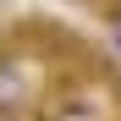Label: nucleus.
<instances>
[{"instance_id":"f257e3e1","label":"nucleus","mask_w":121,"mask_h":121,"mask_svg":"<svg viewBox=\"0 0 121 121\" xmlns=\"http://www.w3.org/2000/svg\"><path fill=\"white\" fill-rule=\"evenodd\" d=\"M33 66H44L39 55H28L22 44H0V116H39L50 83H39Z\"/></svg>"},{"instance_id":"f03ea898","label":"nucleus","mask_w":121,"mask_h":121,"mask_svg":"<svg viewBox=\"0 0 121 121\" xmlns=\"http://www.w3.org/2000/svg\"><path fill=\"white\" fill-rule=\"evenodd\" d=\"M105 17H121V0H105Z\"/></svg>"},{"instance_id":"7ed1b4c3","label":"nucleus","mask_w":121,"mask_h":121,"mask_svg":"<svg viewBox=\"0 0 121 121\" xmlns=\"http://www.w3.org/2000/svg\"><path fill=\"white\" fill-rule=\"evenodd\" d=\"M0 121H39V116H0Z\"/></svg>"}]
</instances>
